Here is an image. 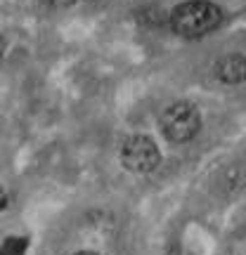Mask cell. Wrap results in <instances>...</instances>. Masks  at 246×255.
<instances>
[{
	"label": "cell",
	"instance_id": "4",
	"mask_svg": "<svg viewBox=\"0 0 246 255\" xmlns=\"http://www.w3.org/2000/svg\"><path fill=\"white\" fill-rule=\"evenodd\" d=\"M216 76L225 85H239L246 81V57L228 55L216 64Z\"/></svg>",
	"mask_w": 246,
	"mask_h": 255
},
{
	"label": "cell",
	"instance_id": "9",
	"mask_svg": "<svg viewBox=\"0 0 246 255\" xmlns=\"http://www.w3.org/2000/svg\"><path fill=\"white\" fill-rule=\"evenodd\" d=\"M73 255H97L95 251H78V253H73Z\"/></svg>",
	"mask_w": 246,
	"mask_h": 255
},
{
	"label": "cell",
	"instance_id": "8",
	"mask_svg": "<svg viewBox=\"0 0 246 255\" xmlns=\"http://www.w3.org/2000/svg\"><path fill=\"white\" fill-rule=\"evenodd\" d=\"M2 55H5V38L0 36V57H2Z\"/></svg>",
	"mask_w": 246,
	"mask_h": 255
},
{
	"label": "cell",
	"instance_id": "2",
	"mask_svg": "<svg viewBox=\"0 0 246 255\" xmlns=\"http://www.w3.org/2000/svg\"><path fill=\"white\" fill-rule=\"evenodd\" d=\"M161 130L171 144H187L201 130V114L192 102H175L161 116Z\"/></svg>",
	"mask_w": 246,
	"mask_h": 255
},
{
	"label": "cell",
	"instance_id": "3",
	"mask_svg": "<svg viewBox=\"0 0 246 255\" xmlns=\"http://www.w3.org/2000/svg\"><path fill=\"white\" fill-rule=\"evenodd\" d=\"M121 163L126 165L130 173L137 175L154 173L161 163V151H159V146L152 137L133 135L121 146Z\"/></svg>",
	"mask_w": 246,
	"mask_h": 255
},
{
	"label": "cell",
	"instance_id": "7",
	"mask_svg": "<svg viewBox=\"0 0 246 255\" xmlns=\"http://www.w3.org/2000/svg\"><path fill=\"white\" fill-rule=\"evenodd\" d=\"M9 206V196H7V191L2 189V187H0V213H2V210L7 208Z\"/></svg>",
	"mask_w": 246,
	"mask_h": 255
},
{
	"label": "cell",
	"instance_id": "6",
	"mask_svg": "<svg viewBox=\"0 0 246 255\" xmlns=\"http://www.w3.org/2000/svg\"><path fill=\"white\" fill-rule=\"evenodd\" d=\"M76 2H83V0H40V5L45 7H52V9H64V7H71Z\"/></svg>",
	"mask_w": 246,
	"mask_h": 255
},
{
	"label": "cell",
	"instance_id": "1",
	"mask_svg": "<svg viewBox=\"0 0 246 255\" xmlns=\"http://www.w3.org/2000/svg\"><path fill=\"white\" fill-rule=\"evenodd\" d=\"M223 21V12L218 5L209 0H187L175 5L171 12V26L183 38H201L216 31Z\"/></svg>",
	"mask_w": 246,
	"mask_h": 255
},
{
	"label": "cell",
	"instance_id": "5",
	"mask_svg": "<svg viewBox=\"0 0 246 255\" xmlns=\"http://www.w3.org/2000/svg\"><path fill=\"white\" fill-rule=\"evenodd\" d=\"M24 248H26V241H24V239H9V241H5L0 255H21Z\"/></svg>",
	"mask_w": 246,
	"mask_h": 255
}]
</instances>
